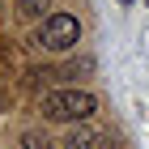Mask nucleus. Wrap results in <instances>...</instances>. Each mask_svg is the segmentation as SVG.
<instances>
[{
	"label": "nucleus",
	"instance_id": "nucleus-5",
	"mask_svg": "<svg viewBox=\"0 0 149 149\" xmlns=\"http://www.w3.org/2000/svg\"><path fill=\"white\" fill-rule=\"evenodd\" d=\"M119 4H132V0H119Z\"/></svg>",
	"mask_w": 149,
	"mask_h": 149
},
{
	"label": "nucleus",
	"instance_id": "nucleus-4",
	"mask_svg": "<svg viewBox=\"0 0 149 149\" xmlns=\"http://www.w3.org/2000/svg\"><path fill=\"white\" fill-rule=\"evenodd\" d=\"M17 9H22L26 17H38V13L47 9V0H17Z\"/></svg>",
	"mask_w": 149,
	"mask_h": 149
},
{
	"label": "nucleus",
	"instance_id": "nucleus-3",
	"mask_svg": "<svg viewBox=\"0 0 149 149\" xmlns=\"http://www.w3.org/2000/svg\"><path fill=\"white\" fill-rule=\"evenodd\" d=\"M94 145V128H72L64 136V149H90Z\"/></svg>",
	"mask_w": 149,
	"mask_h": 149
},
{
	"label": "nucleus",
	"instance_id": "nucleus-2",
	"mask_svg": "<svg viewBox=\"0 0 149 149\" xmlns=\"http://www.w3.org/2000/svg\"><path fill=\"white\" fill-rule=\"evenodd\" d=\"M77 38H81V22L72 13L47 17V26H43V47L47 51H68V47H77Z\"/></svg>",
	"mask_w": 149,
	"mask_h": 149
},
{
	"label": "nucleus",
	"instance_id": "nucleus-1",
	"mask_svg": "<svg viewBox=\"0 0 149 149\" xmlns=\"http://www.w3.org/2000/svg\"><path fill=\"white\" fill-rule=\"evenodd\" d=\"M94 94L90 90H56L43 98V115L56 119V124H68V119H90L94 115Z\"/></svg>",
	"mask_w": 149,
	"mask_h": 149
}]
</instances>
